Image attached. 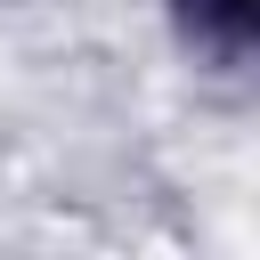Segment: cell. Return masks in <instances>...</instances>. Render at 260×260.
Returning a JSON list of instances; mask_svg holds the SVG:
<instances>
[{"instance_id": "cell-1", "label": "cell", "mask_w": 260, "mask_h": 260, "mask_svg": "<svg viewBox=\"0 0 260 260\" xmlns=\"http://www.w3.org/2000/svg\"><path fill=\"white\" fill-rule=\"evenodd\" d=\"M203 24H219V32H244V41H260V0H187Z\"/></svg>"}]
</instances>
